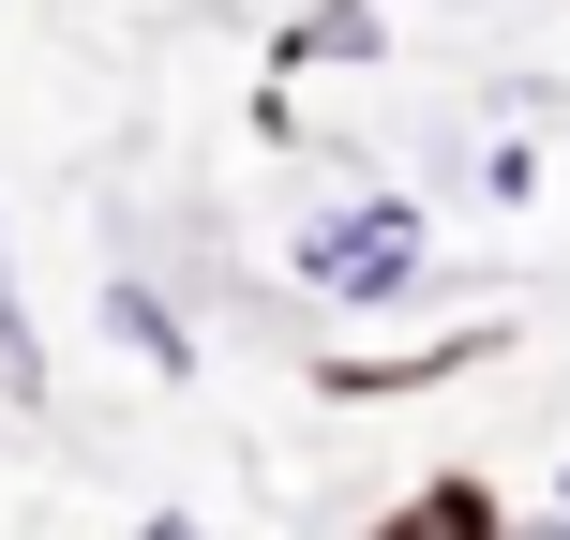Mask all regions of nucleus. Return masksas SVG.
<instances>
[{
	"mask_svg": "<svg viewBox=\"0 0 570 540\" xmlns=\"http://www.w3.org/2000/svg\"><path fill=\"white\" fill-rule=\"evenodd\" d=\"M361 540H511V495H495L481 465H435V481H405Z\"/></svg>",
	"mask_w": 570,
	"mask_h": 540,
	"instance_id": "obj_4",
	"label": "nucleus"
},
{
	"mask_svg": "<svg viewBox=\"0 0 570 540\" xmlns=\"http://www.w3.org/2000/svg\"><path fill=\"white\" fill-rule=\"evenodd\" d=\"M511 540H570V465H556V511H511Z\"/></svg>",
	"mask_w": 570,
	"mask_h": 540,
	"instance_id": "obj_8",
	"label": "nucleus"
},
{
	"mask_svg": "<svg viewBox=\"0 0 570 540\" xmlns=\"http://www.w3.org/2000/svg\"><path fill=\"white\" fill-rule=\"evenodd\" d=\"M541 180H556V166H541L525 136H495V150H481V210H541Z\"/></svg>",
	"mask_w": 570,
	"mask_h": 540,
	"instance_id": "obj_7",
	"label": "nucleus"
},
{
	"mask_svg": "<svg viewBox=\"0 0 570 540\" xmlns=\"http://www.w3.org/2000/svg\"><path fill=\"white\" fill-rule=\"evenodd\" d=\"M136 540H210V511H136Z\"/></svg>",
	"mask_w": 570,
	"mask_h": 540,
	"instance_id": "obj_9",
	"label": "nucleus"
},
{
	"mask_svg": "<svg viewBox=\"0 0 570 540\" xmlns=\"http://www.w3.org/2000/svg\"><path fill=\"white\" fill-rule=\"evenodd\" d=\"M90 315H106V345H120V361L150 375V391H196V375H210V345H196V315L166 301V271L106 256V271H90Z\"/></svg>",
	"mask_w": 570,
	"mask_h": 540,
	"instance_id": "obj_3",
	"label": "nucleus"
},
{
	"mask_svg": "<svg viewBox=\"0 0 570 540\" xmlns=\"http://www.w3.org/2000/svg\"><path fill=\"white\" fill-rule=\"evenodd\" d=\"M361 60H391V16L375 0H301L271 30V76H361Z\"/></svg>",
	"mask_w": 570,
	"mask_h": 540,
	"instance_id": "obj_5",
	"label": "nucleus"
},
{
	"mask_svg": "<svg viewBox=\"0 0 570 540\" xmlns=\"http://www.w3.org/2000/svg\"><path fill=\"white\" fill-rule=\"evenodd\" d=\"M511 315H465V331H421V345H331V361H301V391L315 405H405V391H451V375H481V361H511Z\"/></svg>",
	"mask_w": 570,
	"mask_h": 540,
	"instance_id": "obj_2",
	"label": "nucleus"
},
{
	"mask_svg": "<svg viewBox=\"0 0 570 540\" xmlns=\"http://www.w3.org/2000/svg\"><path fill=\"white\" fill-rule=\"evenodd\" d=\"M285 285L331 315H421L435 301V210L391 196V180H361V196H331L301 240H285Z\"/></svg>",
	"mask_w": 570,
	"mask_h": 540,
	"instance_id": "obj_1",
	"label": "nucleus"
},
{
	"mask_svg": "<svg viewBox=\"0 0 570 540\" xmlns=\"http://www.w3.org/2000/svg\"><path fill=\"white\" fill-rule=\"evenodd\" d=\"M0 421H46V315L16 285V226H0Z\"/></svg>",
	"mask_w": 570,
	"mask_h": 540,
	"instance_id": "obj_6",
	"label": "nucleus"
}]
</instances>
